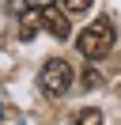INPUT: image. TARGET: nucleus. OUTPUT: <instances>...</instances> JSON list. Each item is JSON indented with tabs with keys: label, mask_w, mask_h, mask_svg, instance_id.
Returning a JSON list of instances; mask_svg holds the SVG:
<instances>
[{
	"label": "nucleus",
	"mask_w": 121,
	"mask_h": 125,
	"mask_svg": "<svg viewBox=\"0 0 121 125\" xmlns=\"http://www.w3.org/2000/svg\"><path fill=\"white\" fill-rule=\"evenodd\" d=\"M38 31H42V11L23 8V15H19V34H23V38H34Z\"/></svg>",
	"instance_id": "4"
},
{
	"label": "nucleus",
	"mask_w": 121,
	"mask_h": 125,
	"mask_svg": "<svg viewBox=\"0 0 121 125\" xmlns=\"http://www.w3.org/2000/svg\"><path fill=\"white\" fill-rule=\"evenodd\" d=\"M76 49H80L83 57H91V61L106 57L113 49V23L110 19H95L91 27H83L80 38H76Z\"/></svg>",
	"instance_id": "1"
},
{
	"label": "nucleus",
	"mask_w": 121,
	"mask_h": 125,
	"mask_svg": "<svg viewBox=\"0 0 121 125\" xmlns=\"http://www.w3.org/2000/svg\"><path fill=\"white\" fill-rule=\"evenodd\" d=\"M76 125H106V117H102V110L87 106V110H80V114H76Z\"/></svg>",
	"instance_id": "5"
},
{
	"label": "nucleus",
	"mask_w": 121,
	"mask_h": 125,
	"mask_svg": "<svg viewBox=\"0 0 121 125\" xmlns=\"http://www.w3.org/2000/svg\"><path fill=\"white\" fill-rule=\"evenodd\" d=\"M72 64L60 61V57H49V61L42 64V72H38V83H42L45 95H68V87H72Z\"/></svg>",
	"instance_id": "2"
},
{
	"label": "nucleus",
	"mask_w": 121,
	"mask_h": 125,
	"mask_svg": "<svg viewBox=\"0 0 121 125\" xmlns=\"http://www.w3.org/2000/svg\"><path fill=\"white\" fill-rule=\"evenodd\" d=\"M19 8H34V11H45V8H53V0H19Z\"/></svg>",
	"instance_id": "7"
},
{
	"label": "nucleus",
	"mask_w": 121,
	"mask_h": 125,
	"mask_svg": "<svg viewBox=\"0 0 121 125\" xmlns=\"http://www.w3.org/2000/svg\"><path fill=\"white\" fill-rule=\"evenodd\" d=\"M42 23L49 27V34H53V38H60V42L72 34V23H68V15H64V11H57V4L42 11Z\"/></svg>",
	"instance_id": "3"
},
{
	"label": "nucleus",
	"mask_w": 121,
	"mask_h": 125,
	"mask_svg": "<svg viewBox=\"0 0 121 125\" xmlns=\"http://www.w3.org/2000/svg\"><path fill=\"white\" fill-rule=\"evenodd\" d=\"M83 87H87V91H91V87H102V72H95V68H91V64H87V68H83Z\"/></svg>",
	"instance_id": "6"
},
{
	"label": "nucleus",
	"mask_w": 121,
	"mask_h": 125,
	"mask_svg": "<svg viewBox=\"0 0 121 125\" xmlns=\"http://www.w3.org/2000/svg\"><path fill=\"white\" fill-rule=\"evenodd\" d=\"M91 0H64V11H87Z\"/></svg>",
	"instance_id": "8"
},
{
	"label": "nucleus",
	"mask_w": 121,
	"mask_h": 125,
	"mask_svg": "<svg viewBox=\"0 0 121 125\" xmlns=\"http://www.w3.org/2000/svg\"><path fill=\"white\" fill-rule=\"evenodd\" d=\"M117 95H121V91H117Z\"/></svg>",
	"instance_id": "9"
}]
</instances>
